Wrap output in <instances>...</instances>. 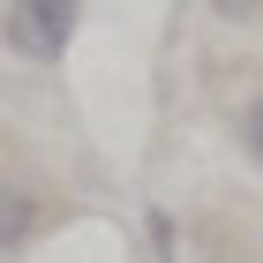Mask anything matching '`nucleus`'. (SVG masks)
Returning a JSON list of instances; mask_svg holds the SVG:
<instances>
[{
  "label": "nucleus",
  "instance_id": "nucleus-1",
  "mask_svg": "<svg viewBox=\"0 0 263 263\" xmlns=\"http://www.w3.org/2000/svg\"><path fill=\"white\" fill-rule=\"evenodd\" d=\"M76 15H83V0H8V8H0V45H8L15 61L53 68L68 45H76Z\"/></svg>",
  "mask_w": 263,
  "mask_h": 263
},
{
  "label": "nucleus",
  "instance_id": "nucleus-2",
  "mask_svg": "<svg viewBox=\"0 0 263 263\" xmlns=\"http://www.w3.org/2000/svg\"><path fill=\"white\" fill-rule=\"evenodd\" d=\"M53 226V196L30 181H0V256H15V248H30Z\"/></svg>",
  "mask_w": 263,
  "mask_h": 263
},
{
  "label": "nucleus",
  "instance_id": "nucleus-3",
  "mask_svg": "<svg viewBox=\"0 0 263 263\" xmlns=\"http://www.w3.org/2000/svg\"><path fill=\"white\" fill-rule=\"evenodd\" d=\"M143 241H151V263H181V218L165 203H151L143 211Z\"/></svg>",
  "mask_w": 263,
  "mask_h": 263
},
{
  "label": "nucleus",
  "instance_id": "nucleus-4",
  "mask_svg": "<svg viewBox=\"0 0 263 263\" xmlns=\"http://www.w3.org/2000/svg\"><path fill=\"white\" fill-rule=\"evenodd\" d=\"M233 136H241V158L263 173V90H256V98H241V113H233Z\"/></svg>",
  "mask_w": 263,
  "mask_h": 263
},
{
  "label": "nucleus",
  "instance_id": "nucleus-5",
  "mask_svg": "<svg viewBox=\"0 0 263 263\" xmlns=\"http://www.w3.org/2000/svg\"><path fill=\"white\" fill-rule=\"evenodd\" d=\"M211 15H226V23H256L263 0H211Z\"/></svg>",
  "mask_w": 263,
  "mask_h": 263
}]
</instances>
